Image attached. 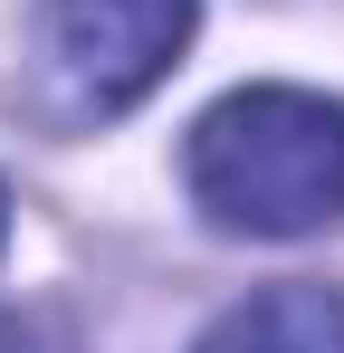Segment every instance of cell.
<instances>
[{"label":"cell","instance_id":"cell-1","mask_svg":"<svg viewBox=\"0 0 344 353\" xmlns=\"http://www.w3.org/2000/svg\"><path fill=\"white\" fill-rule=\"evenodd\" d=\"M191 201L239 239H306L344 220V105L316 86H239L182 143Z\"/></svg>","mask_w":344,"mask_h":353},{"label":"cell","instance_id":"cell-2","mask_svg":"<svg viewBox=\"0 0 344 353\" xmlns=\"http://www.w3.org/2000/svg\"><path fill=\"white\" fill-rule=\"evenodd\" d=\"M201 0H48V67L77 115H124L191 48Z\"/></svg>","mask_w":344,"mask_h":353},{"label":"cell","instance_id":"cell-3","mask_svg":"<svg viewBox=\"0 0 344 353\" xmlns=\"http://www.w3.org/2000/svg\"><path fill=\"white\" fill-rule=\"evenodd\" d=\"M191 353H344V287H316V277L258 287V296H239Z\"/></svg>","mask_w":344,"mask_h":353},{"label":"cell","instance_id":"cell-4","mask_svg":"<svg viewBox=\"0 0 344 353\" xmlns=\"http://www.w3.org/2000/svg\"><path fill=\"white\" fill-rule=\"evenodd\" d=\"M0 353H67V334L29 305H0Z\"/></svg>","mask_w":344,"mask_h":353},{"label":"cell","instance_id":"cell-5","mask_svg":"<svg viewBox=\"0 0 344 353\" xmlns=\"http://www.w3.org/2000/svg\"><path fill=\"white\" fill-rule=\"evenodd\" d=\"M0 239H10V191H0Z\"/></svg>","mask_w":344,"mask_h":353}]
</instances>
